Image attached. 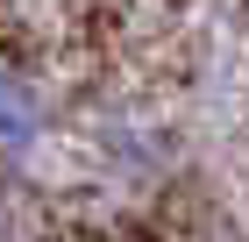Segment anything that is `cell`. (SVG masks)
<instances>
[{
	"label": "cell",
	"mask_w": 249,
	"mask_h": 242,
	"mask_svg": "<svg viewBox=\"0 0 249 242\" xmlns=\"http://www.w3.org/2000/svg\"><path fill=\"white\" fill-rule=\"evenodd\" d=\"M107 164H114L121 178H135V186H150V178H157L164 164H171V157H164V135H157V129L128 121L121 135H107Z\"/></svg>",
	"instance_id": "7a4b0ae2"
},
{
	"label": "cell",
	"mask_w": 249,
	"mask_h": 242,
	"mask_svg": "<svg viewBox=\"0 0 249 242\" xmlns=\"http://www.w3.org/2000/svg\"><path fill=\"white\" fill-rule=\"evenodd\" d=\"M43 135H50V100H43V86L0 64V157H29Z\"/></svg>",
	"instance_id": "6da1fadb"
}]
</instances>
